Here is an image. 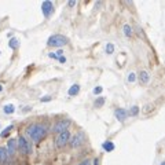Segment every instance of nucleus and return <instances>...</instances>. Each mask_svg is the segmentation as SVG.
Masks as SVG:
<instances>
[{"mask_svg": "<svg viewBox=\"0 0 165 165\" xmlns=\"http://www.w3.org/2000/svg\"><path fill=\"white\" fill-rule=\"evenodd\" d=\"M47 125H41V124H32L25 129L26 136H29L33 142H40L45 136L47 133Z\"/></svg>", "mask_w": 165, "mask_h": 165, "instance_id": "obj_1", "label": "nucleus"}, {"mask_svg": "<svg viewBox=\"0 0 165 165\" xmlns=\"http://www.w3.org/2000/svg\"><path fill=\"white\" fill-rule=\"evenodd\" d=\"M66 43H68V39L62 34H52L47 40V45H50V47H64Z\"/></svg>", "mask_w": 165, "mask_h": 165, "instance_id": "obj_2", "label": "nucleus"}, {"mask_svg": "<svg viewBox=\"0 0 165 165\" xmlns=\"http://www.w3.org/2000/svg\"><path fill=\"white\" fill-rule=\"evenodd\" d=\"M18 149H19V151L22 153V154H25V156H29L32 153V146L26 140L25 136H19L18 138Z\"/></svg>", "mask_w": 165, "mask_h": 165, "instance_id": "obj_3", "label": "nucleus"}, {"mask_svg": "<svg viewBox=\"0 0 165 165\" xmlns=\"http://www.w3.org/2000/svg\"><path fill=\"white\" fill-rule=\"evenodd\" d=\"M70 139V132L69 131H65V132H61V133H58V136H57V139H55V145H57L58 149H62V147L69 142Z\"/></svg>", "mask_w": 165, "mask_h": 165, "instance_id": "obj_4", "label": "nucleus"}, {"mask_svg": "<svg viewBox=\"0 0 165 165\" xmlns=\"http://www.w3.org/2000/svg\"><path fill=\"white\" fill-rule=\"evenodd\" d=\"M84 142H85V135L84 132H77L72 140H70V146L72 147H80L84 145Z\"/></svg>", "mask_w": 165, "mask_h": 165, "instance_id": "obj_5", "label": "nucleus"}, {"mask_svg": "<svg viewBox=\"0 0 165 165\" xmlns=\"http://www.w3.org/2000/svg\"><path fill=\"white\" fill-rule=\"evenodd\" d=\"M70 125V121L68 120H62V121H58L57 124H55V127H54V132L57 133H61V132H65V131H68V128Z\"/></svg>", "mask_w": 165, "mask_h": 165, "instance_id": "obj_6", "label": "nucleus"}, {"mask_svg": "<svg viewBox=\"0 0 165 165\" xmlns=\"http://www.w3.org/2000/svg\"><path fill=\"white\" fill-rule=\"evenodd\" d=\"M41 11L44 14V17H50L52 11H54V6H52V3L48 1V0H45L41 3Z\"/></svg>", "mask_w": 165, "mask_h": 165, "instance_id": "obj_7", "label": "nucleus"}, {"mask_svg": "<svg viewBox=\"0 0 165 165\" xmlns=\"http://www.w3.org/2000/svg\"><path fill=\"white\" fill-rule=\"evenodd\" d=\"M114 116H116V118H117V120L122 122V121L127 120V117L129 116V113H128L125 109H117V110L114 112Z\"/></svg>", "mask_w": 165, "mask_h": 165, "instance_id": "obj_8", "label": "nucleus"}, {"mask_svg": "<svg viewBox=\"0 0 165 165\" xmlns=\"http://www.w3.org/2000/svg\"><path fill=\"white\" fill-rule=\"evenodd\" d=\"M17 143H18V140L17 139H10L8 140V143H7V145H8V150H7V151H8V156H14V153H15L17 147H18Z\"/></svg>", "mask_w": 165, "mask_h": 165, "instance_id": "obj_9", "label": "nucleus"}, {"mask_svg": "<svg viewBox=\"0 0 165 165\" xmlns=\"http://www.w3.org/2000/svg\"><path fill=\"white\" fill-rule=\"evenodd\" d=\"M139 81L142 84H149L150 83V74L147 73L146 70H142L139 73Z\"/></svg>", "mask_w": 165, "mask_h": 165, "instance_id": "obj_10", "label": "nucleus"}, {"mask_svg": "<svg viewBox=\"0 0 165 165\" xmlns=\"http://www.w3.org/2000/svg\"><path fill=\"white\" fill-rule=\"evenodd\" d=\"M8 158V151H7L6 147H0V162H6Z\"/></svg>", "mask_w": 165, "mask_h": 165, "instance_id": "obj_11", "label": "nucleus"}, {"mask_svg": "<svg viewBox=\"0 0 165 165\" xmlns=\"http://www.w3.org/2000/svg\"><path fill=\"white\" fill-rule=\"evenodd\" d=\"M103 150H106V151H113L114 150V143L113 142H105L103 143Z\"/></svg>", "mask_w": 165, "mask_h": 165, "instance_id": "obj_12", "label": "nucleus"}, {"mask_svg": "<svg viewBox=\"0 0 165 165\" xmlns=\"http://www.w3.org/2000/svg\"><path fill=\"white\" fill-rule=\"evenodd\" d=\"M78 91H80V85L78 84H74V85H72L69 89V95H77L78 94Z\"/></svg>", "mask_w": 165, "mask_h": 165, "instance_id": "obj_13", "label": "nucleus"}, {"mask_svg": "<svg viewBox=\"0 0 165 165\" xmlns=\"http://www.w3.org/2000/svg\"><path fill=\"white\" fill-rule=\"evenodd\" d=\"M3 110H4V113H6V114H13L14 110H15V108H14V105L10 103V105H6V106L3 108Z\"/></svg>", "mask_w": 165, "mask_h": 165, "instance_id": "obj_14", "label": "nucleus"}, {"mask_svg": "<svg viewBox=\"0 0 165 165\" xmlns=\"http://www.w3.org/2000/svg\"><path fill=\"white\" fill-rule=\"evenodd\" d=\"M122 29H124V34H125L127 37H131V36H132V28L128 25V24H125Z\"/></svg>", "mask_w": 165, "mask_h": 165, "instance_id": "obj_15", "label": "nucleus"}, {"mask_svg": "<svg viewBox=\"0 0 165 165\" xmlns=\"http://www.w3.org/2000/svg\"><path fill=\"white\" fill-rule=\"evenodd\" d=\"M8 45L13 48V50H15V48H18V45H19V41L17 40V39H11L10 40V43H8Z\"/></svg>", "mask_w": 165, "mask_h": 165, "instance_id": "obj_16", "label": "nucleus"}, {"mask_svg": "<svg viewBox=\"0 0 165 165\" xmlns=\"http://www.w3.org/2000/svg\"><path fill=\"white\" fill-rule=\"evenodd\" d=\"M11 129H13V125H8V127H7L6 129H3V132H1V138H7Z\"/></svg>", "mask_w": 165, "mask_h": 165, "instance_id": "obj_17", "label": "nucleus"}, {"mask_svg": "<svg viewBox=\"0 0 165 165\" xmlns=\"http://www.w3.org/2000/svg\"><path fill=\"white\" fill-rule=\"evenodd\" d=\"M128 113H129L131 116H138V114H139V108H138V106H132L131 110H129Z\"/></svg>", "mask_w": 165, "mask_h": 165, "instance_id": "obj_18", "label": "nucleus"}, {"mask_svg": "<svg viewBox=\"0 0 165 165\" xmlns=\"http://www.w3.org/2000/svg\"><path fill=\"white\" fill-rule=\"evenodd\" d=\"M106 52H108V54H113V52H114V44L109 43V44L106 45Z\"/></svg>", "mask_w": 165, "mask_h": 165, "instance_id": "obj_19", "label": "nucleus"}, {"mask_svg": "<svg viewBox=\"0 0 165 165\" xmlns=\"http://www.w3.org/2000/svg\"><path fill=\"white\" fill-rule=\"evenodd\" d=\"M103 103H105V98H98L96 102H95V106H96V108H101Z\"/></svg>", "mask_w": 165, "mask_h": 165, "instance_id": "obj_20", "label": "nucleus"}, {"mask_svg": "<svg viewBox=\"0 0 165 165\" xmlns=\"http://www.w3.org/2000/svg\"><path fill=\"white\" fill-rule=\"evenodd\" d=\"M135 80H136V74H135V73H129V74H128V81L133 83Z\"/></svg>", "mask_w": 165, "mask_h": 165, "instance_id": "obj_21", "label": "nucleus"}, {"mask_svg": "<svg viewBox=\"0 0 165 165\" xmlns=\"http://www.w3.org/2000/svg\"><path fill=\"white\" fill-rule=\"evenodd\" d=\"M102 91H103V89H102V87H95V88H94V94H101Z\"/></svg>", "mask_w": 165, "mask_h": 165, "instance_id": "obj_22", "label": "nucleus"}, {"mask_svg": "<svg viewBox=\"0 0 165 165\" xmlns=\"http://www.w3.org/2000/svg\"><path fill=\"white\" fill-rule=\"evenodd\" d=\"M58 61H59L61 64H65V62H66V58H65V57H59V58H58Z\"/></svg>", "mask_w": 165, "mask_h": 165, "instance_id": "obj_23", "label": "nucleus"}, {"mask_svg": "<svg viewBox=\"0 0 165 165\" xmlns=\"http://www.w3.org/2000/svg\"><path fill=\"white\" fill-rule=\"evenodd\" d=\"M48 57H50V58H54V59H58L57 54H54V52H50V54H48Z\"/></svg>", "mask_w": 165, "mask_h": 165, "instance_id": "obj_24", "label": "nucleus"}, {"mask_svg": "<svg viewBox=\"0 0 165 165\" xmlns=\"http://www.w3.org/2000/svg\"><path fill=\"white\" fill-rule=\"evenodd\" d=\"M76 6V1L74 0H69V7H74Z\"/></svg>", "mask_w": 165, "mask_h": 165, "instance_id": "obj_25", "label": "nucleus"}, {"mask_svg": "<svg viewBox=\"0 0 165 165\" xmlns=\"http://www.w3.org/2000/svg\"><path fill=\"white\" fill-rule=\"evenodd\" d=\"M78 165H91V164H89V161H88V160H85V161H83V162H80Z\"/></svg>", "mask_w": 165, "mask_h": 165, "instance_id": "obj_26", "label": "nucleus"}, {"mask_svg": "<svg viewBox=\"0 0 165 165\" xmlns=\"http://www.w3.org/2000/svg\"><path fill=\"white\" fill-rule=\"evenodd\" d=\"M51 99V96H44V98H41V101L43 102H48Z\"/></svg>", "mask_w": 165, "mask_h": 165, "instance_id": "obj_27", "label": "nucleus"}, {"mask_svg": "<svg viewBox=\"0 0 165 165\" xmlns=\"http://www.w3.org/2000/svg\"><path fill=\"white\" fill-rule=\"evenodd\" d=\"M94 165H99V160H98V158L94 160Z\"/></svg>", "mask_w": 165, "mask_h": 165, "instance_id": "obj_28", "label": "nucleus"}, {"mask_svg": "<svg viewBox=\"0 0 165 165\" xmlns=\"http://www.w3.org/2000/svg\"><path fill=\"white\" fill-rule=\"evenodd\" d=\"M1 91H3V87H1V85H0V92H1Z\"/></svg>", "mask_w": 165, "mask_h": 165, "instance_id": "obj_29", "label": "nucleus"}, {"mask_svg": "<svg viewBox=\"0 0 165 165\" xmlns=\"http://www.w3.org/2000/svg\"><path fill=\"white\" fill-rule=\"evenodd\" d=\"M161 165H165V161H162V162H161Z\"/></svg>", "mask_w": 165, "mask_h": 165, "instance_id": "obj_30", "label": "nucleus"}]
</instances>
